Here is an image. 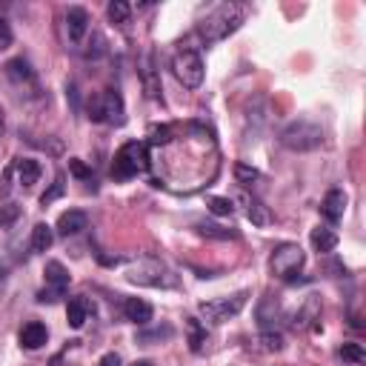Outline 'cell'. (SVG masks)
Segmentation results:
<instances>
[{
  "label": "cell",
  "mask_w": 366,
  "mask_h": 366,
  "mask_svg": "<svg viewBox=\"0 0 366 366\" xmlns=\"http://www.w3.org/2000/svg\"><path fill=\"white\" fill-rule=\"evenodd\" d=\"M246 292H238V295H229V298H217V301H203L198 304V312L209 321V324H224L229 318H235L244 307H246Z\"/></svg>",
  "instance_id": "8"
},
{
  "label": "cell",
  "mask_w": 366,
  "mask_h": 366,
  "mask_svg": "<svg viewBox=\"0 0 366 366\" xmlns=\"http://www.w3.org/2000/svg\"><path fill=\"white\" fill-rule=\"evenodd\" d=\"M244 203H246V217L255 224V227H269L272 224V215H269V209L258 200V198H249V195H244Z\"/></svg>",
  "instance_id": "21"
},
{
  "label": "cell",
  "mask_w": 366,
  "mask_h": 366,
  "mask_svg": "<svg viewBox=\"0 0 366 366\" xmlns=\"http://www.w3.org/2000/svg\"><path fill=\"white\" fill-rule=\"evenodd\" d=\"M69 172H72V175H75V178H81V181L92 178V172H89V169H86V166H84V164H81L78 158H72V161H69Z\"/></svg>",
  "instance_id": "36"
},
{
  "label": "cell",
  "mask_w": 366,
  "mask_h": 366,
  "mask_svg": "<svg viewBox=\"0 0 366 366\" xmlns=\"http://www.w3.org/2000/svg\"><path fill=\"white\" fill-rule=\"evenodd\" d=\"M346 203H349V198H346L343 189H329L324 195V200H321V215L326 217L329 224H341L343 215H346Z\"/></svg>",
  "instance_id": "10"
},
{
  "label": "cell",
  "mask_w": 366,
  "mask_h": 366,
  "mask_svg": "<svg viewBox=\"0 0 366 366\" xmlns=\"http://www.w3.org/2000/svg\"><path fill=\"white\" fill-rule=\"evenodd\" d=\"M126 280L137 286H149V289H172L178 283V275L155 258H143L126 272Z\"/></svg>",
  "instance_id": "4"
},
{
  "label": "cell",
  "mask_w": 366,
  "mask_h": 366,
  "mask_svg": "<svg viewBox=\"0 0 366 366\" xmlns=\"http://www.w3.org/2000/svg\"><path fill=\"white\" fill-rule=\"evenodd\" d=\"M12 40H15V35H12V26H9V21L0 15V52L4 49H9L12 46Z\"/></svg>",
  "instance_id": "35"
},
{
  "label": "cell",
  "mask_w": 366,
  "mask_h": 366,
  "mask_svg": "<svg viewBox=\"0 0 366 366\" xmlns=\"http://www.w3.org/2000/svg\"><path fill=\"white\" fill-rule=\"evenodd\" d=\"M143 89H146V98H152L158 101L161 98V78H158V72H155V60L152 55H146V63H143Z\"/></svg>",
  "instance_id": "19"
},
{
  "label": "cell",
  "mask_w": 366,
  "mask_h": 366,
  "mask_svg": "<svg viewBox=\"0 0 366 366\" xmlns=\"http://www.w3.org/2000/svg\"><path fill=\"white\" fill-rule=\"evenodd\" d=\"M0 135H4V109H0Z\"/></svg>",
  "instance_id": "39"
},
{
  "label": "cell",
  "mask_w": 366,
  "mask_h": 366,
  "mask_svg": "<svg viewBox=\"0 0 366 366\" xmlns=\"http://www.w3.org/2000/svg\"><path fill=\"white\" fill-rule=\"evenodd\" d=\"M46 283H49V289H40L38 292V301L40 304H55V301H60L63 295H66V289H69V269L60 263V261H49L46 263Z\"/></svg>",
  "instance_id": "9"
},
{
  "label": "cell",
  "mask_w": 366,
  "mask_h": 366,
  "mask_svg": "<svg viewBox=\"0 0 366 366\" xmlns=\"http://www.w3.org/2000/svg\"><path fill=\"white\" fill-rule=\"evenodd\" d=\"M15 172H18V183L32 186V183H38V181H40L43 166H40L35 158H21V161L15 164Z\"/></svg>",
  "instance_id": "20"
},
{
  "label": "cell",
  "mask_w": 366,
  "mask_h": 366,
  "mask_svg": "<svg viewBox=\"0 0 366 366\" xmlns=\"http://www.w3.org/2000/svg\"><path fill=\"white\" fill-rule=\"evenodd\" d=\"M86 227H89V217H86V212H81V209H69V212H63V215L57 217L55 235H60V238H72V235L84 232Z\"/></svg>",
  "instance_id": "11"
},
{
  "label": "cell",
  "mask_w": 366,
  "mask_h": 366,
  "mask_svg": "<svg viewBox=\"0 0 366 366\" xmlns=\"http://www.w3.org/2000/svg\"><path fill=\"white\" fill-rule=\"evenodd\" d=\"M209 212L217 215V217H229L235 212V206H232L229 198H209Z\"/></svg>",
  "instance_id": "31"
},
{
  "label": "cell",
  "mask_w": 366,
  "mask_h": 366,
  "mask_svg": "<svg viewBox=\"0 0 366 366\" xmlns=\"http://www.w3.org/2000/svg\"><path fill=\"white\" fill-rule=\"evenodd\" d=\"M86 118L92 123H109V126H123L126 123V109L123 98L115 89H103L86 101Z\"/></svg>",
  "instance_id": "3"
},
{
  "label": "cell",
  "mask_w": 366,
  "mask_h": 366,
  "mask_svg": "<svg viewBox=\"0 0 366 366\" xmlns=\"http://www.w3.org/2000/svg\"><path fill=\"white\" fill-rule=\"evenodd\" d=\"M18 217H21V206L18 203H4V206H0V229L12 227Z\"/></svg>",
  "instance_id": "32"
},
{
  "label": "cell",
  "mask_w": 366,
  "mask_h": 366,
  "mask_svg": "<svg viewBox=\"0 0 366 366\" xmlns=\"http://www.w3.org/2000/svg\"><path fill=\"white\" fill-rule=\"evenodd\" d=\"M172 72H175V78L186 86V89H198L203 84V75H206V66L200 60V55L195 49H181L175 52L172 57Z\"/></svg>",
  "instance_id": "7"
},
{
  "label": "cell",
  "mask_w": 366,
  "mask_h": 366,
  "mask_svg": "<svg viewBox=\"0 0 366 366\" xmlns=\"http://www.w3.org/2000/svg\"><path fill=\"white\" fill-rule=\"evenodd\" d=\"M52 244H55V227H49V224H35V229H32V252H49L52 249Z\"/></svg>",
  "instance_id": "22"
},
{
  "label": "cell",
  "mask_w": 366,
  "mask_h": 366,
  "mask_svg": "<svg viewBox=\"0 0 366 366\" xmlns=\"http://www.w3.org/2000/svg\"><path fill=\"white\" fill-rule=\"evenodd\" d=\"M132 366H155V363H152V360H135Z\"/></svg>",
  "instance_id": "38"
},
{
  "label": "cell",
  "mask_w": 366,
  "mask_h": 366,
  "mask_svg": "<svg viewBox=\"0 0 366 366\" xmlns=\"http://www.w3.org/2000/svg\"><path fill=\"white\" fill-rule=\"evenodd\" d=\"M86 312H89V304H86L84 298H72V301L66 304V321H69V326H72V329H84Z\"/></svg>",
  "instance_id": "23"
},
{
  "label": "cell",
  "mask_w": 366,
  "mask_h": 366,
  "mask_svg": "<svg viewBox=\"0 0 366 366\" xmlns=\"http://www.w3.org/2000/svg\"><path fill=\"white\" fill-rule=\"evenodd\" d=\"M309 241H312V249H315V252L326 255V252H335V246H338V232H335L332 227H318V229H312Z\"/></svg>",
  "instance_id": "18"
},
{
  "label": "cell",
  "mask_w": 366,
  "mask_h": 366,
  "mask_svg": "<svg viewBox=\"0 0 366 366\" xmlns=\"http://www.w3.org/2000/svg\"><path fill=\"white\" fill-rule=\"evenodd\" d=\"M149 169V149L143 140H129L123 143L115 161H112V178L115 181H132Z\"/></svg>",
  "instance_id": "2"
},
{
  "label": "cell",
  "mask_w": 366,
  "mask_h": 366,
  "mask_svg": "<svg viewBox=\"0 0 366 366\" xmlns=\"http://www.w3.org/2000/svg\"><path fill=\"white\" fill-rule=\"evenodd\" d=\"M89 32V12L84 6H72L66 12V38L72 43H81Z\"/></svg>",
  "instance_id": "12"
},
{
  "label": "cell",
  "mask_w": 366,
  "mask_h": 366,
  "mask_svg": "<svg viewBox=\"0 0 366 366\" xmlns=\"http://www.w3.org/2000/svg\"><path fill=\"white\" fill-rule=\"evenodd\" d=\"M258 341H261V349H266V352H280L283 349V335L278 329H263Z\"/></svg>",
  "instance_id": "28"
},
{
  "label": "cell",
  "mask_w": 366,
  "mask_h": 366,
  "mask_svg": "<svg viewBox=\"0 0 366 366\" xmlns=\"http://www.w3.org/2000/svg\"><path fill=\"white\" fill-rule=\"evenodd\" d=\"M132 15V6L126 4V0H112V4L106 6V18L115 23V26H123Z\"/></svg>",
  "instance_id": "24"
},
{
  "label": "cell",
  "mask_w": 366,
  "mask_h": 366,
  "mask_svg": "<svg viewBox=\"0 0 366 366\" xmlns=\"http://www.w3.org/2000/svg\"><path fill=\"white\" fill-rule=\"evenodd\" d=\"M341 358L346 360V363H352V366H363L366 363V352H363V346L360 343H343L341 346Z\"/></svg>",
  "instance_id": "27"
},
{
  "label": "cell",
  "mask_w": 366,
  "mask_h": 366,
  "mask_svg": "<svg viewBox=\"0 0 366 366\" xmlns=\"http://www.w3.org/2000/svg\"><path fill=\"white\" fill-rule=\"evenodd\" d=\"M203 341H206V329H200V324L195 318H189V346H192V352H200Z\"/></svg>",
  "instance_id": "30"
},
{
  "label": "cell",
  "mask_w": 366,
  "mask_h": 366,
  "mask_svg": "<svg viewBox=\"0 0 366 366\" xmlns=\"http://www.w3.org/2000/svg\"><path fill=\"white\" fill-rule=\"evenodd\" d=\"M4 69H6V78H9L12 84H18V86H23V84H35V72H32L29 60H23V57L9 60Z\"/></svg>",
  "instance_id": "16"
},
{
  "label": "cell",
  "mask_w": 366,
  "mask_h": 366,
  "mask_svg": "<svg viewBox=\"0 0 366 366\" xmlns=\"http://www.w3.org/2000/svg\"><path fill=\"white\" fill-rule=\"evenodd\" d=\"M172 140V126H152L149 129V143L152 146H164V143H169Z\"/></svg>",
  "instance_id": "33"
},
{
  "label": "cell",
  "mask_w": 366,
  "mask_h": 366,
  "mask_svg": "<svg viewBox=\"0 0 366 366\" xmlns=\"http://www.w3.org/2000/svg\"><path fill=\"white\" fill-rule=\"evenodd\" d=\"M244 15H246L244 6H238V4H221L212 15H206V18L198 23V38H200L206 46H212V43H217V40H227L232 32L241 29Z\"/></svg>",
  "instance_id": "1"
},
{
  "label": "cell",
  "mask_w": 366,
  "mask_h": 366,
  "mask_svg": "<svg viewBox=\"0 0 366 366\" xmlns=\"http://www.w3.org/2000/svg\"><path fill=\"white\" fill-rule=\"evenodd\" d=\"M278 318H280V304H278L272 295H266V298L258 304V326H261V332H263V329H275Z\"/></svg>",
  "instance_id": "17"
},
{
  "label": "cell",
  "mask_w": 366,
  "mask_h": 366,
  "mask_svg": "<svg viewBox=\"0 0 366 366\" xmlns=\"http://www.w3.org/2000/svg\"><path fill=\"white\" fill-rule=\"evenodd\" d=\"M195 232H198V235H203V238H217V241L238 238V232H235V229H224V227H217V224H198V227H195Z\"/></svg>",
  "instance_id": "25"
},
{
  "label": "cell",
  "mask_w": 366,
  "mask_h": 366,
  "mask_svg": "<svg viewBox=\"0 0 366 366\" xmlns=\"http://www.w3.org/2000/svg\"><path fill=\"white\" fill-rule=\"evenodd\" d=\"M304 263H307L304 249H301L298 244H289V241L280 244V246H275L272 255H269V269H272V275L280 278V280H295L298 272L304 269Z\"/></svg>",
  "instance_id": "6"
},
{
  "label": "cell",
  "mask_w": 366,
  "mask_h": 366,
  "mask_svg": "<svg viewBox=\"0 0 366 366\" xmlns=\"http://www.w3.org/2000/svg\"><path fill=\"white\" fill-rule=\"evenodd\" d=\"M63 192H66V183H63V175H57V178H55V183H52V189L40 195V203H43V206H49V203H52V200H57V198H60Z\"/></svg>",
  "instance_id": "34"
},
{
  "label": "cell",
  "mask_w": 366,
  "mask_h": 366,
  "mask_svg": "<svg viewBox=\"0 0 366 366\" xmlns=\"http://www.w3.org/2000/svg\"><path fill=\"white\" fill-rule=\"evenodd\" d=\"M318 321H321V301L312 295V298H307V304L298 309V315H295V321H292V326H295V329H309V326H318Z\"/></svg>",
  "instance_id": "15"
},
{
  "label": "cell",
  "mask_w": 366,
  "mask_h": 366,
  "mask_svg": "<svg viewBox=\"0 0 366 366\" xmlns=\"http://www.w3.org/2000/svg\"><path fill=\"white\" fill-rule=\"evenodd\" d=\"M235 178L241 186H252L255 181H261V172L255 166H246V164H235Z\"/></svg>",
  "instance_id": "29"
},
{
  "label": "cell",
  "mask_w": 366,
  "mask_h": 366,
  "mask_svg": "<svg viewBox=\"0 0 366 366\" xmlns=\"http://www.w3.org/2000/svg\"><path fill=\"white\" fill-rule=\"evenodd\" d=\"M175 335V329L172 326H152V329H143V332H137V343H155V341H169Z\"/></svg>",
  "instance_id": "26"
},
{
  "label": "cell",
  "mask_w": 366,
  "mask_h": 366,
  "mask_svg": "<svg viewBox=\"0 0 366 366\" xmlns=\"http://www.w3.org/2000/svg\"><path fill=\"white\" fill-rule=\"evenodd\" d=\"M123 315H126V321H132L137 326H146L152 321L155 309H152V304H146L143 298H126L123 301Z\"/></svg>",
  "instance_id": "14"
},
{
  "label": "cell",
  "mask_w": 366,
  "mask_h": 366,
  "mask_svg": "<svg viewBox=\"0 0 366 366\" xmlns=\"http://www.w3.org/2000/svg\"><path fill=\"white\" fill-rule=\"evenodd\" d=\"M21 346L23 349H29V352H35V349H40V346H46V341H49V329H46V324H40V321H29V324H23V329H21Z\"/></svg>",
  "instance_id": "13"
},
{
  "label": "cell",
  "mask_w": 366,
  "mask_h": 366,
  "mask_svg": "<svg viewBox=\"0 0 366 366\" xmlns=\"http://www.w3.org/2000/svg\"><path fill=\"white\" fill-rule=\"evenodd\" d=\"M280 143L292 152H312L324 143V129L312 120H292L280 132Z\"/></svg>",
  "instance_id": "5"
},
{
  "label": "cell",
  "mask_w": 366,
  "mask_h": 366,
  "mask_svg": "<svg viewBox=\"0 0 366 366\" xmlns=\"http://www.w3.org/2000/svg\"><path fill=\"white\" fill-rule=\"evenodd\" d=\"M98 366H123V360H120L118 352H106V355L98 360Z\"/></svg>",
  "instance_id": "37"
}]
</instances>
